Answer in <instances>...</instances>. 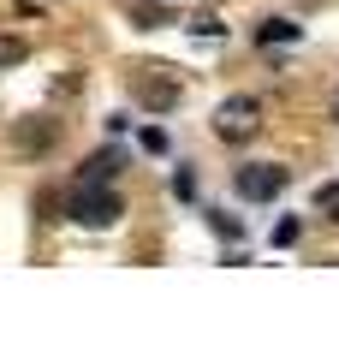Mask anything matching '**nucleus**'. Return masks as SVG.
Instances as JSON below:
<instances>
[{
    "instance_id": "7",
    "label": "nucleus",
    "mask_w": 339,
    "mask_h": 357,
    "mask_svg": "<svg viewBox=\"0 0 339 357\" xmlns=\"http://www.w3.org/2000/svg\"><path fill=\"white\" fill-rule=\"evenodd\" d=\"M256 42H262V48H274V42H298V24H286V18H268V24L256 30Z\"/></svg>"
},
{
    "instance_id": "10",
    "label": "nucleus",
    "mask_w": 339,
    "mask_h": 357,
    "mask_svg": "<svg viewBox=\"0 0 339 357\" xmlns=\"http://www.w3.org/2000/svg\"><path fill=\"white\" fill-rule=\"evenodd\" d=\"M54 143V126H18V149H48Z\"/></svg>"
},
{
    "instance_id": "9",
    "label": "nucleus",
    "mask_w": 339,
    "mask_h": 357,
    "mask_svg": "<svg viewBox=\"0 0 339 357\" xmlns=\"http://www.w3.org/2000/svg\"><path fill=\"white\" fill-rule=\"evenodd\" d=\"M190 36H202V42H214V36H226V24H220V13H197V18H190Z\"/></svg>"
},
{
    "instance_id": "13",
    "label": "nucleus",
    "mask_w": 339,
    "mask_h": 357,
    "mask_svg": "<svg viewBox=\"0 0 339 357\" xmlns=\"http://www.w3.org/2000/svg\"><path fill=\"white\" fill-rule=\"evenodd\" d=\"M274 244H298V220H280V227H274Z\"/></svg>"
},
{
    "instance_id": "1",
    "label": "nucleus",
    "mask_w": 339,
    "mask_h": 357,
    "mask_svg": "<svg viewBox=\"0 0 339 357\" xmlns=\"http://www.w3.org/2000/svg\"><path fill=\"white\" fill-rule=\"evenodd\" d=\"M66 215L77 220V227H89V232H101V227H113V220L126 215V203L107 191V185H77L72 191V203H66Z\"/></svg>"
},
{
    "instance_id": "5",
    "label": "nucleus",
    "mask_w": 339,
    "mask_h": 357,
    "mask_svg": "<svg viewBox=\"0 0 339 357\" xmlns=\"http://www.w3.org/2000/svg\"><path fill=\"white\" fill-rule=\"evenodd\" d=\"M126 13L137 18L143 30H161V24H173V13H167V6H155V0H126Z\"/></svg>"
},
{
    "instance_id": "2",
    "label": "nucleus",
    "mask_w": 339,
    "mask_h": 357,
    "mask_svg": "<svg viewBox=\"0 0 339 357\" xmlns=\"http://www.w3.org/2000/svg\"><path fill=\"white\" fill-rule=\"evenodd\" d=\"M262 131V102L256 96H232V102L214 107V137L220 143H250Z\"/></svg>"
},
{
    "instance_id": "6",
    "label": "nucleus",
    "mask_w": 339,
    "mask_h": 357,
    "mask_svg": "<svg viewBox=\"0 0 339 357\" xmlns=\"http://www.w3.org/2000/svg\"><path fill=\"white\" fill-rule=\"evenodd\" d=\"M113 167H119V149H101L96 161L84 167V178H77V185H107V178H113Z\"/></svg>"
},
{
    "instance_id": "14",
    "label": "nucleus",
    "mask_w": 339,
    "mask_h": 357,
    "mask_svg": "<svg viewBox=\"0 0 339 357\" xmlns=\"http://www.w3.org/2000/svg\"><path fill=\"white\" fill-rule=\"evenodd\" d=\"M333 119H339V89H333Z\"/></svg>"
},
{
    "instance_id": "12",
    "label": "nucleus",
    "mask_w": 339,
    "mask_h": 357,
    "mask_svg": "<svg viewBox=\"0 0 339 357\" xmlns=\"http://www.w3.org/2000/svg\"><path fill=\"white\" fill-rule=\"evenodd\" d=\"M137 143H143V149H149V155H167V131H161V126H149V131H143Z\"/></svg>"
},
{
    "instance_id": "8",
    "label": "nucleus",
    "mask_w": 339,
    "mask_h": 357,
    "mask_svg": "<svg viewBox=\"0 0 339 357\" xmlns=\"http://www.w3.org/2000/svg\"><path fill=\"white\" fill-rule=\"evenodd\" d=\"M30 60V42L24 36H0V66H24Z\"/></svg>"
},
{
    "instance_id": "3",
    "label": "nucleus",
    "mask_w": 339,
    "mask_h": 357,
    "mask_svg": "<svg viewBox=\"0 0 339 357\" xmlns=\"http://www.w3.org/2000/svg\"><path fill=\"white\" fill-rule=\"evenodd\" d=\"M286 185H292V173L274 167V161H250V167H239V178H232V191H239L244 203H274Z\"/></svg>"
},
{
    "instance_id": "11",
    "label": "nucleus",
    "mask_w": 339,
    "mask_h": 357,
    "mask_svg": "<svg viewBox=\"0 0 339 357\" xmlns=\"http://www.w3.org/2000/svg\"><path fill=\"white\" fill-rule=\"evenodd\" d=\"M315 208H322L327 220H339V185H327V191H315Z\"/></svg>"
},
{
    "instance_id": "4",
    "label": "nucleus",
    "mask_w": 339,
    "mask_h": 357,
    "mask_svg": "<svg viewBox=\"0 0 339 357\" xmlns=\"http://www.w3.org/2000/svg\"><path fill=\"white\" fill-rule=\"evenodd\" d=\"M131 96H137L149 114H167V107H179V77H167V72H143L137 84H131Z\"/></svg>"
}]
</instances>
